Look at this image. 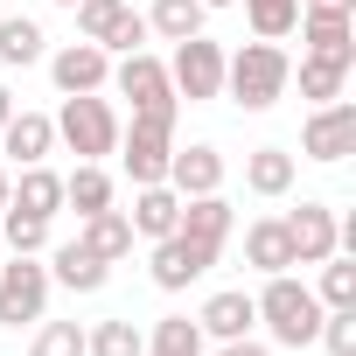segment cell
Listing matches in <instances>:
<instances>
[{
    "label": "cell",
    "mask_w": 356,
    "mask_h": 356,
    "mask_svg": "<svg viewBox=\"0 0 356 356\" xmlns=\"http://www.w3.org/2000/svg\"><path fill=\"white\" fill-rule=\"evenodd\" d=\"M286 84H293V63H286L280 42H245L238 56H224V98H231L238 112H266V105H280Z\"/></svg>",
    "instance_id": "cell-1"
},
{
    "label": "cell",
    "mask_w": 356,
    "mask_h": 356,
    "mask_svg": "<svg viewBox=\"0 0 356 356\" xmlns=\"http://www.w3.org/2000/svg\"><path fill=\"white\" fill-rule=\"evenodd\" d=\"M252 300H259V321H266V335H273L280 349H307V342H314V328H321V300H314L307 280H293V273H266V286H259Z\"/></svg>",
    "instance_id": "cell-2"
},
{
    "label": "cell",
    "mask_w": 356,
    "mask_h": 356,
    "mask_svg": "<svg viewBox=\"0 0 356 356\" xmlns=\"http://www.w3.org/2000/svg\"><path fill=\"white\" fill-rule=\"evenodd\" d=\"M56 147H70L77 161H105V154H119V112H112V98H105V91H77V98H63V112H56Z\"/></svg>",
    "instance_id": "cell-3"
},
{
    "label": "cell",
    "mask_w": 356,
    "mask_h": 356,
    "mask_svg": "<svg viewBox=\"0 0 356 356\" xmlns=\"http://www.w3.org/2000/svg\"><path fill=\"white\" fill-rule=\"evenodd\" d=\"M168 154H175V119L168 112H133V126H119V168L126 182H168Z\"/></svg>",
    "instance_id": "cell-4"
},
{
    "label": "cell",
    "mask_w": 356,
    "mask_h": 356,
    "mask_svg": "<svg viewBox=\"0 0 356 356\" xmlns=\"http://www.w3.org/2000/svg\"><path fill=\"white\" fill-rule=\"evenodd\" d=\"M42 307H49V266L35 252H8L0 259V328L42 321Z\"/></svg>",
    "instance_id": "cell-5"
},
{
    "label": "cell",
    "mask_w": 356,
    "mask_h": 356,
    "mask_svg": "<svg viewBox=\"0 0 356 356\" xmlns=\"http://www.w3.org/2000/svg\"><path fill=\"white\" fill-rule=\"evenodd\" d=\"M105 91H119V98H133V112H182V98H175V84H168V63L154 56V49H133V56H112V84Z\"/></svg>",
    "instance_id": "cell-6"
},
{
    "label": "cell",
    "mask_w": 356,
    "mask_h": 356,
    "mask_svg": "<svg viewBox=\"0 0 356 356\" xmlns=\"http://www.w3.org/2000/svg\"><path fill=\"white\" fill-rule=\"evenodd\" d=\"M168 84H175V98H189V105L224 98V42H210V35L175 42V56H168Z\"/></svg>",
    "instance_id": "cell-7"
},
{
    "label": "cell",
    "mask_w": 356,
    "mask_h": 356,
    "mask_svg": "<svg viewBox=\"0 0 356 356\" xmlns=\"http://www.w3.org/2000/svg\"><path fill=\"white\" fill-rule=\"evenodd\" d=\"M300 154H307V161H321V168L349 161V154H356V105H349V98L314 105V112H307V126H300Z\"/></svg>",
    "instance_id": "cell-8"
},
{
    "label": "cell",
    "mask_w": 356,
    "mask_h": 356,
    "mask_svg": "<svg viewBox=\"0 0 356 356\" xmlns=\"http://www.w3.org/2000/svg\"><path fill=\"white\" fill-rule=\"evenodd\" d=\"M217 266V245H203V238H189V231H168V238H154V259H147V273H154V286L161 293H182L189 280H203Z\"/></svg>",
    "instance_id": "cell-9"
},
{
    "label": "cell",
    "mask_w": 356,
    "mask_h": 356,
    "mask_svg": "<svg viewBox=\"0 0 356 356\" xmlns=\"http://www.w3.org/2000/svg\"><path fill=\"white\" fill-rule=\"evenodd\" d=\"M49 77H56L63 98H77V91H105V84H112V56H105L98 42L77 35V42H63V49L49 56Z\"/></svg>",
    "instance_id": "cell-10"
},
{
    "label": "cell",
    "mask_w": 356,
    "mask_h": 356,
    "mask_svg": "<svg viewBox=\"0 0 356 356\" xmlns=\"http://www.w3.org/2000/svg\"><path fill=\"white\" fill-rule=\"evenodd\" d=\"M280 224H286V238H293V266H321L328 252H342V238H335L342 217H335L328 203H300V210H286Z\"/></svg>",
    "instance_id": "cell-11"
},
{
    "label": "cell",
    "mask_w": 356,
    "mask_h": 356,
    "mask_svg": "<svg viewBox=\"0 0 356 356\" xmlns=\"http://www.w3.org/2000/svg\"><path fill=\"white\" fill-rule=\"evenodd\" d=\"M196 328H203V342H238V335H252V328H259V300H252L245 286H224V293H210V300H203Z\"/></svg>",
    "instance_id": "cell-12"
},
{
    "label": "cell",
    "mask_w": 356,
    "mask_h": 356,
    "mask_svg": "<svg viewBox=\"0 0 356 356\" xmlns=\"http://www.w3.org/2000/svg\"><path fill=\"white\" fill-rule=\"evenodd\" d=\"M168 189H175V196H210V189H224V154H217L210 140L175 147V154H168Z\"/></svg>",
    "instance_id": "cell-13"
},
{
    "label": "cell",
    "mask_w": 356,
    "mask_h": 356,
    "mask_svg": "<svg viewBox=\"0 0 356 356\" xmlns=\"http://www.w3.org/2000/svg\"><path fill=\"white\" fill-rule=\"evenodd\" d=\"M300 42H307V56H335V63H349L356 70V15H321V8H300Z\"/></svg>",
    "instance_id": "cell-14"
},
{
    "label": "cell",
    "mask_w": 356,
    "mask_h": 356,
    "mask_svg": "<svg viewBox=\"0 0 356 356\" xmlns=\"http://www.w3.org/2000/svg\"><path fill=\"white\" fill-rule=\"evenodd\" d=\"M8 210H22V217H56L63 210V175L49 168V161H35V168H22L15 182H8Z\"/></svg>",
    "instance_id": "cell-15"
},
{
    "label": "cell",
    "mask_w": 356,
    "mask_h": 356,
    "mask_svg": "<svg viewBox=\"0 0 356 356\" xmlns=\"http://www.w3.org/2000/svg\"><path fill=\"white\" fill-rule=\"evenodd\" d=\"M0 154H15V168H35L56 154V119L49 112H15L0 126Z\"/></svg>",
    "instance_id": "cell-16"
},
{
    "label": "cell",
    "mask_w": 356,
    "mask_h": 356,
    "mask_svg": "<svg viewBox=\"0 0 356 356\" xmlns=\"http://www.w3.org/2000/svg\"><path fill=\"white\" fill-rule=\"evenodd\" d=\"M126 224H133V238H168L175 224H182V196H175L168 182H147V189H133V210H126Z\"/></svg>",
    "instance_id": "cell-17"
},
{
    "label": "cell",
    "mask_w": 356,
    "mask_h": 356,
    "mask_svg": "<svg viewBox=\"0 0 356 356\" xmlns=\"http://www.w3.org/2000/svg\"><path fill=\"white\" fill-rule=\"evenodd\" d=\"M245 266L252 273H293V238L280 217H252L245 224Z\"/></svg>",
    "instance_id": "cell-18"
},
{
    "label": "cell",
    "mask_w": 356,
    "mask_h": 356,
    "mask_svg": "<svg viewBox=\"0 0 356 356\" xmlns=\"http://www.w3.org/2000/svg\"><path fill=\"white\" fill-rule=\"evenodd\" d=\"M293 175H300V161H293L286 147H252V154H245V189L266 196V203H280V196L293 189Z\"/></svg>",
    "instance_id": "cell-19"
},
{
    "label": "cell",
    "mask_w": 356,
    "mask_h": 356,
    "mask_svg": "<svg viewBox=\"0 0 356 356\" xmlns=\"http://www.w3.org/2000/svg\"><path fill=\"white\" fill-rule=\"evenodd\" d=\"M231 224H238V210L224 203V189H210V196H182V224H175V231H189V238H203V245L224 252Z\"/></svg>",
    "instance_id": "cell-20"
},
{
    "label": "cell",
    "mask_w": 356,
    "mask_h": 356,
    "mask_svg": "<svg viewBox=\"0 0 356 356\" xmlns=\"http://www.w3.org/2000/svg\"><path fill=\"white\" fill-rule=\"evenodd\" d=\"M77 245H84L91 259L119 266V259L133 252V224H126V210H98V217H77Z\"/></svg>",
    "instance_id": "cell-21"
},
{
    "label": "cell",
    "mask_w": 356,
    "mask_h": 356,
    "mask_svg": "<svg viewBox=\"0 0 356 356\" xmlns=\"http://www.w3.org/2000/svg\"><path fill=\"white\" fill-rule=\"evenodd\" d=\"M105 280H112V266H105V259H91L77 238L49 252V286H70V293H98Z\"/></svg>",
    "instance_id": "cell-22"
},
{
    "label": "cell",
    "mask_w": 356,
    "mask_h": 356,
    "mask_svg": "<svg viewBox=\"0 0 356 356\" xmlns=\"http://www.w3.org/2000/svg\"><path fill=\"white\" fill-rule=\"evenodd\" d=\"M63 210H77V217L112 210V175H105V161H77V168L63 175Z\"/></svg>",
    "instance_id": "cell-23"
},
{
    "label": "cell",
    "mask_w": 356,
    "mask_h": 356,
    "mask_svg": "<svg viewBox=\"0 0 356 356\" xmlns=\"http://www.w3.org/2000/svg\"><path fill=\"white\" fill-rule=\"evenodd\" d=\"M203 22H210L203 0H154L147 8V35H161V42H189V35H203Z\"/></svg>",
    "instance_id": "cell-24"
},
{
    "label": "cell",
    "mask_w": 356,
    "mask_h": 356,
    "mask_svg": "<svg viewBox=\"0 0 356 356\" xmlns=\"http://www.w3.org/2000/svg\"><path fill=\"white\" fill-rule=\"evenodd\" d=\"M0 63H8V70L42 63V22H29V15H0Z\"/></svg>",
    "instance_id": "cell-25"
},
{
    "label": "cell",
    "mask_w": 356,
    "mask_h": 356,
    "mask_svg": "<svg viewBox=\"0 0 356 356\" xmlns=\"http://www.w3.org/2000/svg\"><path fill=\"white\" fill-rule=\"evenodd\" d=\"M210 342H203V328L189 321V314H161L154 321V335H147V356H203Z\"/></svg>",
    "instance_id": "cell-26"
},
{
    "label": "cell",
    "mask_w": 356,
    "mask_h": 356,
    "mask_svg": "<svg viewBox=\"0 0 356 356\" xmlns=\"http://www.w3.org/2000/svg\"><path fill=\"white\" fill-rule=\"evenodd\" d=\"M84 356H147V335H140L126 314H112V321L84 328Z\"/></svg>",
    "instance_id": "cell-27"
},
{
    "label": "cell",
    "mask_w": 356,
    "mask_h": 356,
    "mask_svg": "<svg viewBox=\"0 0 356 356\" xmlns=\"http://www.w3.org/2000/svg\"><path fill=\"white\" fill-rule=\"evenodd\" d=\"M342 84H349V63H335V56H300V98H307V105L342 98Z\"/></svg>",
    "instance_id": "cell-28"
},
{
    "label": "cell",
    "mask_w": 356,
    "mask_h": 356,
    "mask_svg": "<svg viewBox=\"0 0 356 356\" xmlns=\"http://www.w3.org/2000/svg\"><path fill=\"white\" fill-rule=\"evenodd\" d=\"M245 22L259 42H286L293 22H300V0H245Z\"/></svg>",
    "instance_id": "cell-29"
},
{
    "label": "cell",
    "mask_w": 356,
    "mask_h": 356,
    "mask_svg": "<svg viewBox=\"0 0 356 356\" xmlns=\"http://www.w3.org/2000/svg\"><path fill=\"white\" fill-rule=\"evenodd\" d=\"M314 300H321V307H356V259L328 252V259H321V280H314Z\"/></svg>",
    "instance_id": "cell-30"
},
{
    "label": "cell",
    "mask_w": 356,
    "mask_h": 356,
    "mask_svg": "<svg viewBox=\"0 0 356 356\" xmlns=\"http://www.w3.org/2000/svg\"><path fill=\"white\" fill-rule=\"evenodd\" d=\"M126 8H133V0H77V8H70V15H77V35H84V42H98V49H105V42H112V29H119V15H126Z\"/></svg>",
    "instance_id": "cell-31"
},
{
    "label": "cell",
    "mask_w": 356,
    "mask_h": 356,
    "mask_svg": "<svg viewBox=\"0 0 356 356\" xmlns=\"http://www.w3.org/2000/svg\"><path fill=\"white\" fill-rule=\"evenodd\" d=\"M29 356H84V328L77 321H42L35 342H29Z\"/></svg>",
    "instance_id": "cell-32"
},
{
    "label": "cell",
    "mask_w": 356,
    "mask_h": 356,
    "mask_svg": "<svg viewBox=\"0 0 356 356\" xmlns=\"http://www.w3.org/2000/svg\"><path fill=\"white\" fill-rule=\"evenodd\" d=\"M0 238H8V252H42L49 245V224L42 217H22V210H0Z\"/></svg>",
    "instance_id": "cell-33"
},
{
    "label": "cell",
    "mask_w": 356,
    "mask_h": 356,
    "mask_svg": "<svg viewBox=\"0 0 356 356\" xmlns=\"http://www.w3.org/2000/svg\"><path fill=\"white\" fill-rule=\"evenodd\" d=\"M140 42H147V15H140V8H126V15H119V29H112V42H105V56H133Z\"/></svg>",
    "instance_id": "cell-34"
},
{
    "label": "cell",
    "mask_w": 356,
    "mask_h": 356,
    "mask_svg": "<svg viewBox=\"0 0 356 356\" xmlns=\"http://www.w3.org/2000/svg\"><path fill=\"white\" fill-rule=\"evenodd\" d=\"M203 356H273V349L252 342V335H238V342H217V349H203Z\"/></svg>",
    "instance_id": "cell-35"
},
{
    "label": "cell",
    "mask_w": 356,
    "mask_h": 356,
    "mask_svg": "<svg viewBox=\"0 0 356 356\" xmlns=\"http://www.w3.org/2000/svg\"><path fill=\"white\" fill-rule=\"evenodd\" d=\"M300 8H321V15H356V0H300Z\"/></svg>",
    "instance_id": "cell-36"
},
{
    "label": "cell",
    "mask_w": 356,
    "mask_h": 356,
    "mask_svg": "<svg viewBox=\"0 0 356 356\" xmlns=\"http://www.w3.org/2000/svg\"><path fill=\"white\" fill-rule=\"evenodd\" d=\"M8 119H15V91H8V84H0V126H8Z\"/></svg>",
    "instance_id": "cell-37"
},
{
    "label": "cell",
    "mask_w": 356,
    "mask_h": 356,
    "mask_svg": "<svg viewBox=\"0 0 356 356\" xmlns=\"http://www.w3.org/2000/svg\"><path fill=\"white\" fill-rule=\"evenodd\" d=\"M8 182H15V175H8V168H0V210H8Z\"/></svg>",
    "instance_id": "cell-38"
},
{
    "label": "cell",
    "mask_w": 356,
    "mask_h": 356,
    "mask_svg": "<svg viewBox=\"0 0 356 356\" xmlns=\"http://www.w3.org/2000/svg\"><path fill=\"white\" fill-rule=\"evenodd\" d=\"M203 8H210V15H217V8H238V0H203Z\"/></svg>",
    "instance_id": "cell-39"
},
{
    "label": "cell",
    "mask_w": 356,
    "mask_h": 356,
    "mask_svg": "<svg viewBox=\"0 0 356 356\" xmlns=\"http://www.w3.org/2000/svg\"><path fill=\"white\" fill-rule=\"evenodd\" d=\"M49 8H77V0H49Z\"/></svg>",
    "instance_id": "cell-40"
}]
</instances>
